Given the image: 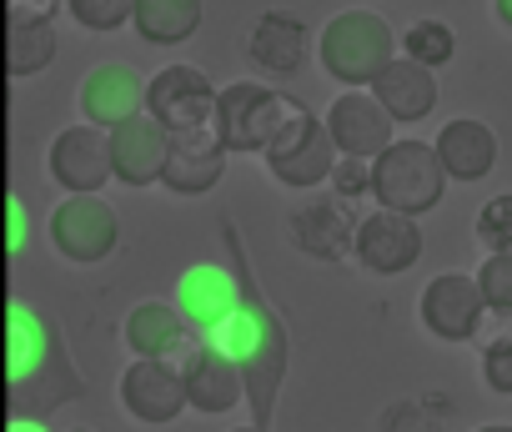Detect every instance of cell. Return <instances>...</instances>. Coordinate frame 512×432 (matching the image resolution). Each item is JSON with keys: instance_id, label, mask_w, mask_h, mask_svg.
Masks as SVG:
<instances>
[{"instance_id": "cell-1", "label": "cell", "mask_w": 512, "mask_h": 432, "mask_svg": "<svg viewBox=\"0 0 512 432\" xmlns=\"http://www.w3.org/2000/svg\"><path fill=\"white\" fill-rule=\"evenodd\" d=\"M392 51H397V36H392V26L377 11H342L322 31V66L347 91L372 86L377 71L392 61Z\"/></svg>"}, {"instance_id": "cell-2", "label": "cell", "mask_w": 512, "mask_h": 432, "mask_svg": "<svg viewBox=\"0 0 512 432\" xmlns=\"http://www.w3.org/2000/svg\"><path fill=\"white\" fill-rule=\"evenodd\" d=\"M442 186H447V171L437 151L422 141H392L382 156H372V196L387 211L422 216L442 201Z\"/></svg>"}, {"instance_id": "cell-3", "label": "cell", "mask_w": 512, "mask_h": 432, "mask_svg": "<svg viewBox=\"0 0 512 432\" xmlns=\"http://www.w3.org/2000/svg\"><path fill=\"white\" fill-rule=\"evenodd\" d=\"M302 101L277 96L272 86L256 81H236L226 91H216V131L226 151H267L277 141V131L297 116Z\"/></svg>"}, {"instance_id": "cell-4", "label": "cell", "mask_w": 512, "mask_h": 432, "mask_svg": "<svg viewBox=\"0 0 512 432\" xmlns=\"http://www.w3.org/2000/svg\"><path fill=\"white\" fill-rule=\"evenodd\" d=\"M262 156H267V171L282 186H297V191L322 186L332 176V166H337V146L327 136V121H317L307 106H297V116L277 131V141Z\"/></svg>"}, {"instance_id": "cell-5", "label": "cell", "mask_w": 512, "mask_h": 432, "mask_svg": "<svg viewBox=\"0 0 512 432\" xmlns=\"http://www.w3.org/2000/svg\"><path fill=\"white\" fill-rule=\"evenodd\" d=\"M146 116L166 136L201 131V126L216 121V86L196 66H166L146 81Z\"/></svg>"}, {"instance_id": "cell-6", "label": "cell", "mask_w": 512, "mask_h": 432, "mask_svg": "<svg viewBox=\"0 0 512 432\" xmlns=\"http://www.w3.org/2000/svg\"><path fill=\"white\" fill-rule=\"evenodd\" d=\"M116 211L101 201V191H81V196H66L56 211H51V242L66 262H101L116 252Z\"/></svg>"}, {"instance_id": "cell-7", "label": "cell", "mask_w": 512, "mask_h": 432, "mask_svg": "<svg viewBox=\"0 0 512 432\" xmlns=\"http://www.w3.org/2000/svg\"><path fill=\"white\" fill-rule=\"evenodd\" d=\"M352 257L367 272H377V277H397V272L417 267V257H422V227H417V216H402V211L377 206L372 216H362L357 232H352Z\"/></svg>"}, {"instance_id": "cell-8", "label": "cell", "mask_w": 512, "mask_h": 432, "mask_svg": "<svg viewBox=\"0 0 512 432\" xmlns=\"http://www.w3.org/2000/svg\"><path fill=\"white\" fill-rule=\"evenodd\" d=\"M422 327L432 332V337H442V342H472L477 337V322H482V312H487V302H482V287H477V277H467V272H442V277H432L427 287H422Z\"/></svg>"}, {"instance_id": "cell-9", "label": "cell", "mask_w": 512, "mask_h": 432, "mask_svg": "<svg viewBox=\"0 0 512 432\" xmlns=\"http://www.w3.org/2000/svg\"><path fill=\"white\" fill-rule=\"evenodd\" d=\"M121 407L136 422H151V427L181 417V407H186L181 367H171V357H136L121 372Z\"/></svg>"}, {"instance_id": "cell-10", "label": "cell", "mask_w": 512, "mask_h": 432, "mask_svg": "<svg viewBox=\"0 0 512 432\" xmlns=\"http://www.w3.org/2000/svg\"><path fill=\"white\" fill-rule=\"evenodd\" d=\"M51 176L81 196V191H101L111 181V131L81 121V126H66L51 146Z\"/></svg>"}, {"instance_id": "cell-11", "label": "cell", "mask_w": 512, "mask_h": 432, "mask_svg": "<svg viewBox=\"0 0 512 432\" xmlns=\"http://www.w3.org/2000/svg\"><path fill=\"white\" fill-rule=\"evenodd\" d=\"M327 136H332L337 156H362V161H372V156H382V151L392 146V116L377 106L372 91H347V96H337L332 111H327Z\"/></svg>"}, {"instance_id": "cell-12", "label": "cell", "mask_w": 512, "mask_h": 432, "mask_svg": "<svg viewBox=\"0 0 512 432\" xmlns=\"http://www.w3.org/2000/svg\"><path fill=\"white\" fill-rule=\"evenodd\" d=\"M221 171H226V146H221V131L211 121L201 131L171 136L166 166H161V186H171L176 196H201V191H211L221 181Z\"/></svg>"}, {"instance_id": "cell-13", "label": "cell", "mask_w": 512, "mask_h": 432, "mask_svg": "<svg viewBox=\"0 0 512 432\" xmlns=\"http://www.w3.org/2000/svg\"><path fill=\"white\" fill-rule=\"evenodd\" d=\"M236 307H241V282H236L221 262H196V267L181 272V282H176V312H181V322L196 327L201 337H206L221 317H231Z\"/></svg>"}, {"instance_id": "cell-14", "label": "cell", "mask_w": 512, "mask_h": 432, "mask_svg": "<svg viewBox=\"0 0 512 432\" xmlns=\"http://www.w3.org/2000/svg\"><path fill=\"white\" fill-rule=\"evenodd\" d=\"M166 146L171 136L141 111L121 126H111V181L121 186H151L161 181V166H166Z\"/></svg>"}, {"instance_id": "cell-15", "label": "cell", "mask_w": 512, "mask_h": 432, "mask_svg": "<svg viewBox=\"0 0 512 432\" xmlns=\"http://www.w3.org/2000/svg\"><path fill=\"white\" fill-rule=\"evenodd\" d=\"M81 111H86L91 126L111 131V126H121V121H131V116L146 111V81L131 66L106 61V66H96L81 81Z\"/></svg>"}, {"instance_id": "cell-16", "label": "cell", "mask_w": 512, "mask_h": 432, "mask_svg": "<svg viewBox=\"0 0 512 432\" xmlns=\"http://www.w3.org/2000/svg\"><path fill=\"white\" fill-rule=\"evenodd\" d=\"M367 91H372V96H377V106L392 116V126L427 121V116H432V106H437V76H432L427 66L407 61V56H392V61L377 71V81H372Z\"/></svg>"}, {"instance_id": "cell-17", "label": "cell", "mask_w": 512, "mask_h": 432, "mask_svg": "<svg viewBox=\"0 0 512 432\" xmlns=\"http://www.w3.org/2000/svg\"><path fill=\"white\" fill-rule=\"evenodd\" d=\"M181 382H186V407H196V412H231L241 397H246V387H241V367L231 362V357H221L216 347H196V352H186V362H181Z\"/></svg>"}, {"instance_id": "cell-18", "label": "cell", "mask_w": 512, "mask_h": 432, "mask_svg": "<svg viewBox=\"0 0 512 432\" xmlns=\"http://www.w3.org/2000/svg\"><path fill=\"white\" fill-rule=\"evenodd\" d=\"M352 232H357V222H352V211H347L342 196H312V201H302L297 216H292L297 247H302L307 257H322V262L347 257V252H352Z\"/></svg>"}, {"instance_id": "cell-19", "label": "cell", "mask_w": 512, "mask_h": 432, "mask_svg": "<svg viewBox=\"0 0 512 432\" xmlns=\"http://www.w3.org/2000/svg\"><path fill=\"white\" fill-rule=\"evenodd\" d=\"M432 151H437L447 181H482L497 166V136H492L487 121H472V116L447 121Z\"/></svg>"}, {"instance_id": "cell-20", "label": "cell", "mask_w": 512, "mask_h": 432, "mask_svg": "<svg viewBox=\"0 0 512 432\" xmlns=\"http://www.w3.org/2000/svg\"><path fill=\"white\" fill-rule=\"evenodd\" d=\"M246 51H251V61L262 66V71L292 76L302 66V56H307V26L297 16H287V11H267L262 21H256Z\"/></svg>"}, {"instance_id": "cell-21", "label": "cell", "mask_w": 512, "mask_h": 432, "mask_svg": "<svg viewBox=\"0 0 512 432\" xmlns=\"http://www.w3.org/2000/svg\"><path fill=\"white\" fill-rule=\"evenodd\" d=\"M272 332H282V327H277V317H272L262 302L241 297V307H236L231 317H221V322L206 332V347H216L221 357H231V362L241 367V362H251L256 352L267 347V337H272Z\"/></svg>"}, {"instance_id": "cell-22", "label": "cell", "mask_w": 512, "mask_h": 432, "mask_svg": "<svg viewBox=\"0 0 512 432\" xmlns=\"http://www.w3.org/2000/svg\"><path fill=\"white\" fill-rule=\"evenodd\" d=\"M46 362H51V327L31 307H11L6 312V377L26 387L31 377L46 372Z\"/></svg>"}, {"instance_id": "cell-23", "label": "cell", "mask_w": 512, "mask_h": 432, "mask_svg": "<svg viewBox=\"0 0 512 432\" xmlns=\"http://www.w3.org/2000/svg\"><path fill=\"white\" fill-rule=\"evenodd\" d=\"M131 26L151 46H181L201 26V0H136Z\"/></svg>"}, {"instance_id": "cell-24", "label": "cell", "mask_w": 512, "mask_h": 432, "mask_svg": "<svg viewBox=\"0 0 512 432\" xmlns=\"http://www.w3.org/2000/svg\"><path fill=\"white\" fill-rule=\"evenodd\" d=\"M181 342H186V322L166 302H141L126 317V347L136 357H171V352H181Z\"/></svg>"}, {"instance_id": "cell-25", "label": "cell", "mask_w": 512, "mask_h": 432, "mask_svg": "<svg viewBox=\"0 0 512 432\" xmlns=\"http://www.w3.org/2000/svg\"><path fill=\"white\" fill-rule=\"evenodd\" d=\"M51 61H56V31H51V21H41V26H6V51H0L6 76H36Z\"/></svg>"}, {"instance_id": "cell-26", "label": "cell", "mask_w": 512, "mask_h": 432, "mask_svg": "<svg viewBox=\"0 0 512 432\" xmlns=\"http://www.w3.org/2000/svg\"><path fill=\"white\" fill-rule=\"evenodd\" d=\"M402 51H407V61L437 71V66H447L457 56V36H452L447 21H412L407 36H402Z\"/></svg>"}, {"instance_id": "cell-27", "label": "cell", "mask_w": 512, "mask_h": 432, "mask_svg": "<svg viewBox=\"0 0 512 432\" xmlns=\"http://www.w3.org/2000/svg\"><path fill=\"white\" fill-rule=\"evenodd\" d=\"M477 242L487 252H512V191L492 196L482 211H477Z\"/></svg>"}, {"instance_id": "cell-28", "label": "cell", "mask_w": 512, "mask_h": 432, "mask_svg": "<svg viewBox=\"0 0 512 432\" xmlns=\"http://www.w3.org/2000/svg\"><path fill=\"white\" fill-rule=\"evenodd\" d=\"M477 287H482V302L492 312L512 317V252H487V262L477 272Z\"/></svg>"}, {"instance_id": "cell-29", "label": "cell", "mask_w": 512, "mask_h": 432, "mask_svg": "<svg viewBox=\"0 0 512 432\" xmlns=\"http://www.w3.org/2000/svg\"><path fill=\"white\" fill-rule=\"evenodd\" d=\"M131 6L136 0H66V11L86 31H121L131 21Z\"/></svg>"}, {"instance_id": "cell-30", "label": "cell", "mask_w": 512, "mask_h": 432, "mask_svg": "<svg viewBox=\"0 0 512 432\" xmlns=\"http://www.w3.org/2000/svg\"><path fill=\"white\" fill-rule=\"evenodd\" d=\"M332 196H342V201H352V196H367L372 191V161H362V156H337V166H332Z\"/></svg>"}, {"instance_id": "cell-31", "label": "cell", "mask_w": 512, "mask_h": 432, "mask_svg": "<svg viewBox=\"0 0 512 432\" xmlns=\"http://www.w3.org/2000/svg\"><path fill=\"white\" fill-rule=\"evenodd\" d=\"M482 377H487V387H492V392L512 397V337H507V342L482 347Z\"/></svg>"}, {"instance_id": "cell-32", "label": "cell", "mask_w": 512, "mask_h": 432, "mask_svg": "<svg viewBox=\"0 0 512 432\" xmlns=\"http://www.w3.org/2000/svg\"><path fill=\"white\" fill-rule=\"evenodd\" d=\"M382 432H437V417H427L422 402H392L382 417Z\"/></svg>"}, {"instance_id": "cell-33", "label": "cell", "mask_w": 512, "mask_h": 432, "mask_svg": "<svg viewBox=\"0 0 512 432\" xmlns=\"http://www.w3.org/2000/svg\"><path fill=\"white\" fill-rule=\"evenodd\" d=\"M61 0H6V26H41L56 16Z\"/></svg>"}, {"instance_id": "cell-34", "label": "cell", "mask_w": 512, "mask_h": 432, "mask_svg": "<svg viewBox=\"0 0 512 432\" xmlns=\"http://www.w3.org/2000/svg\"><path fill=\"white\" fill-rule=\"evenodd\" d=\"M21 247H26V201L6 196V252H21Z\"/></svg>"}, {"instance_id": "cell-35", "label": "cell", "mask_w": 512, "mask_h": 432, "mask_svg": "<svg viewBox=\"0 0 512 432\" xmlns=\"http://www.w3.org/2000/svg\"><path fill=\"white\" fill-rule=\"evenodd\" d=\"M6 432H46V422H36V417H16Z\"/></svg>"}, {"instance_id": "cell-36", "label": "cell", "mask_w": 512, "mask_h": 432, "mask_svg": "<svg viewBox=\"0 0 512 432\" xmlns=\"http://www.w3.org/2000/svg\"><path fill=\"white\" fill-rule=\"evenodd\" d=\"M492 11H497V21L512 31V0H492Z\"/></svg>"}, {"instance_id": "cell-37", "label": "cell", "mask_w": 512, "mask_h": 432, "mask_svg": "<svg viewBox=\"0 0 512 432\" xmlns=\"http://www.w3.org/2000/svg\"><path fill=\"white\" fill-rule=\"evenodd\" d=\"M477 432H512V422H492V427H477Z\"/></svg>"}, {"instance_id": "cell-38", "label": "cell", "mask_w": 512, "mask_h": 432, "mask_svg": "<svg viewBox=\"0 0 512 432\" xmlns=\"http://www.w3.org/2000/svg\"><path fill=\"white\" fill-rule=\"evenodd\" d=\"M231 432H267L262 422H251V427H231Z\"/></svg>"}, {"instance_id": "cell-39", "label": "cell", "mask_w": 512, "mask_h": 432, "mask_svg": "<svg viewBox=\"0 0 512 432\" xmlns=\"http://www.w3.org/2000/svg\"><path fill=\"white\" fill-rule=\"evenodd\" d=\"M76 432H91V427H76Z\"/></svg>"}]
</instances>
